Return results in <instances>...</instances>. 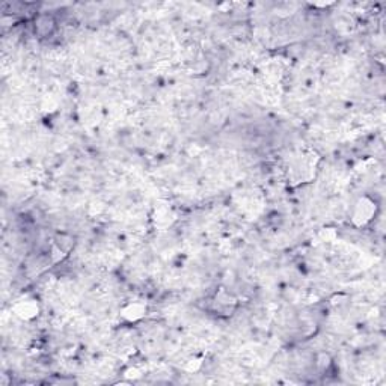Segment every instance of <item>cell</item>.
Here are the masks:
<instances>
[{"mask_svg": "<svg viewBox=\"0 0 386 386\" xmlns=\"http://www.w3.org/2000/svg\"><path fill=\"white\" fill-rule=\"evenodd\" d=\"M373 213H374V204H373L370 199L362 198V199L356 204V207H354V224H356V225H365V224L371 219Z\"/></svg>", "mask_w": 386, "mask_h": 386, "instance_id": "cell-1", "label": "cell"}, {"mask_svg": "<svg viewBox=\"0 0 386 386\" xmlns=\"http://www.w3.org/2000/svg\"><path fill=\"white\" fill-rule=\"evenodd\" d=\"M15 312L21 317V319H32L38 314V305L33 300H26V302H20L15 306Z\"/></svg>", "mask_w": 386, "mask_h": 386, "instance_id": "cell-2", "label": "cell"}, {"mask_svg": "<svg viewBox=\"0 0 386 386\" xmlns=\"http://www.w3.org/2000/svg\"><path fill=\"white\" fill-rule=\"evenodd\" d=\"M143 314H145V306H143L142 303H139V302L130 303L129 306H126L124 311H123V316H124L127 320H130V322H136V320L142 319Z\"/></svg>", "mask_w": 386, "mask_h": 386, "instance_id": "cell-3", "label": "cell"}]
</instances>
